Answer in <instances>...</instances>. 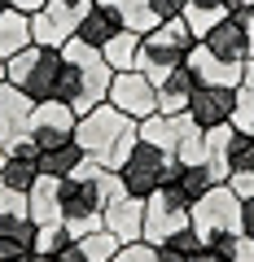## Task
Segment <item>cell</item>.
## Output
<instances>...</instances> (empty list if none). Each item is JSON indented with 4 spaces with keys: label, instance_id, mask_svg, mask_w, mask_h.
Listing matches in <instances>:
<instances>
[{
    "label": "cell",
    "instance_id": "6da1fadb",
    "mask_svg": "<svg viewBox=\"0 0 254 262\" xmlns=\"http://www.w3.org/2000/svg\"><path fill=\"white\" fill-rule=\"evenodd\" d=\"M136 140H141V122L127 118V114H119L110 101L92 105V110L79 114V122H75V144L96 162V166L114 170V175H119V166L127 162V153L136 149Z\"/></svg>",
    "mask_w": 254,
    "mask_h": 262
},
{
    "label": "cell",
    "instance_id": "7a4b0ae2",
    "mask_svg": "<svg viewBox=\"0 0 254 262\" xmlns=\"http://www.w3.org/2000/svg\"><path fill=\"white\" fill-rule=\"evenodd\" d=\"M119 188H123L119 175L105 170V166H96L92 158H88L75 175L62 179V223H66V232L75 236V241L88 236V232H96V227H105L101 223L105 201H110Z\"/></svg>",
    "mask_w": 254,
    "mask_h": 262
},
{
    "label": "cell",
    "instance_id": "3957f363",
    "mask_svg": "<svg viewBox=\"0 0 254 262\" xmlns=\"http://www.w3.org/2000/svg\"><path fill=\"white\" fill-rule=\"evenodd\" d=\"M110 79H114V70L101 48L79 44V39L62 44V101L75 114H88L92 105H101L110 96Z\"/></svg>",
    "mask_w": 254,
    "mask_h": 262
},
{
    "label": "cell",
    "instance_id": "277c9868",
    "mask_svg": "<svg viewBox=\"0 0 254 262\" xmlns=\"http://www.w3.org/2000/svg\"><path fill=\"white\" fill-rule=\"evenodd\" d=\"M5 79L27 96L31 105L40 101H62V48H40L27 44L5 61Z\"/></svg>",
    "mask_w": 254,
    "mask_h": 262
},
{
    "label": "cell",
    "instance_id": "5b68a950",
    "mask_svg": "<svg viewBox=\"0 0 254 262\" xmlns=\"http://www.w3.org/2000/svg\"><path fill=\"white\" fill-rule=\"evenodd\" d=\"M198 44V39L188 35L184 18H171V22H158L153 31H145L141 35V53H136V70H141L145 79H149L153 88L162 83V79L171 75V70H180V66L188 61V48Z\"/></svg>",
    "mask_w": 254,
    "mask_h": 262
},
{
    "label": "cell",
    "instance_id": "8992f818",
    "mask_svg": "<svg viewBox=\"0 0 254 262\" xmlns=\"http://www.w3.org/2000/svg\"><path fill=\"white\" fill-rule=\"evenodd\" d=\"M193 232H198L202 241L241 232V196L228 184H215L210 192H202L198 201H193Z\"/></svg>",
    "mask_w": 254,
    "mask_h": 262
},
{
    "label": "cell",
    "instance_id": "52a82bcc",
    "mask_svg": "<svg viewBox=\"0 0 254 262\" xmlns=\"http://www.w3.org/2000/svg\"><path fill=\"white\" fill-rule=\"evenodd\" d=\"M184 227H193V206L171 184H162L158 192L145 196V241L149 245H167Z\"/></svg>",
    "mask_w": 254,
    "mask_h": 262
},
{
    "label": "cell",
    "instance_id": "ba28073f",
    "mask_svg": "<svg viewBox=\"0 0 254 262\" xmlns=\"http://www.w3.org/2000/svg\"><path fill=\"white\" fill-rule=\"evenodd\" d=\"M167 175H171V153L153 149V144H145V140H136V149L127 153V162L119 166L123 192L141 196V201H145L149 192H158V188L167 184Z\"/></svg>",
    "mask_w": 254,
    "mask_h": 262
},
{
    "label": "cell",
    "instance_id": "9c48e42d",
    "mask_svg": "<svg viewBox=\"0 0 254 262\" xmlns=\"http://www.w3.org/2000/svg\"><path fill=\"white\" fill-rule=\"evenodd\" d=\"M105 101H110L119 114L145 122L149 114H158V88H153L141 70H119V75L110 79V96H105Z\"/></svg>",
    "mask_w": 254,
    "mask_h": 262
},
{
    "label": "cell",
    "instance_id": "30bf717a",
    "mask_svg": "<svg viewBox=\"0 0 254 262\" xmlns=\"http://www.w3.org/2000/svg\"><path fill=\"white\" fill-rule=\"evenodd\" d=\"M84 9H79V5H66V0H44V9L31 13V44L62 48L66 39H75V27H79V13Z\"/></svg>",
    "mask_w": 254,
    "mask_h": 262
},
{
    "label": "cell",
    "instance_id": "8fae6325",
    "mask_svg": "<svg viewBox=\"0 0 254 262\" xmlns=\"http://www.w3.org/2000/svg\"><path fill=\"white\" fill-rule=\"evenodd\" d=\"M232 96H237V88L198 83V88H193V96H188V105H184V114L198 122V131L228 127V118H232Z\"/></svg>",
    "mask_w": 254,
    "mask_h": 262
},
{
    "label": "cell",
    "instance_id": "7c38bea8",
    "mask_svg": "<svg viewBox=\"0 0 254 262\" xmlns=\"http://www.w3.org/2000/svg\"><path fill=\"white\" fill-rule=\"evenodd\" d=\"M75 122H79V114L70 110L66 101H40L35 110H31L27 136L40 149H48V144H57V140H70V136H75Z\"/></svg>",
    "mask_w": 254,
    "mask_h": 262
},
{
    "label": "cell",
    "instance_id": "4fadbf2b",
    "mask_svg": "<svg viewBox=\"0 0 254 262\" xmlns=\"http://www.w3.org/2000/svg\"><path fill=\"white\" fill-rule=\"evenodd\" d=\"M105 232L119 236V245H132V241H145V201L132 192H114L110 201H105V214H101Z\"/></svg>",
    "mask_w": 254,
    "mask_h": 262
},
{
    "label": "cell",
    "instance_id": "5bb4252c",
    "mask_svg": "<svg viewBox=\"0 0 254 262\" xmlns=\"http://www.w3.org/2000/svg\"><path fill=\"white\" fill-rule=\"evenodd\" d=\"M119 31H123V13L114 9L110 0H92V5L79 13L75 39H79V44H92V48H105Z\"/></svg>",
    "mask_w": 254,
    "mask_h": 262
},
{
    "label": "cell",
    "instance_id": "9a60e30c",
    "mask_svg": "<svg viewBox=\"0 0 254 262\" xmlns=\"http://www.w3.org/2000/svg\"><path fill=\"white\" fill-rule=\"evenodd\" d=\"M188 131H198V122L188 118V114H149V118L141 122V140L175 158V149L184 144Z\"/></svg>",
    "mask_w": 254,
    "mask_h": 262
},
{
    "label": "cell",
    "instance_id": "2e32d148",
    "mask_svg": "<svg viewBox=\"0 0 254 262\" xmlns=\"http://www.w3.org/2000/svg\"><path fill=\"white\" fill-rule=\"evenodd\" d=\"M31 110H35V105H31L9 79H0V149H9L18 136H27Z\"/></svg>",
    "mask_w": 254,
    "mask_h": 262
},
{
    "label": "cell",
    "instance_id": "e0dca14e",
    "mask_svg": "<svg viewBox=\"0 0 254 262\" xmlns=\"http://www.w3.org/2000/svg\"><path fill=\"white\" fill-rule=\"evenodd\" d=\"M188 70H193V79L198 83H219V88H241V66L232 61H219L215 53H210L206 44H193L188 48Z\"/></svg>",
    "mask_w": 254,
    "mask_h": 262
},
{
    "label": "cell",
    "instance_id": "ac0fdd59",
    "mask_svg": "<svg viewBox=\"0 0 254 262\" xmlns=\"http://www.w3.org/2000/svg\"><path fill=\"white\" fill-rule=\"evenodd\" d=\"M167 184L175 188L180 196H184L188 206H193L202 192H210V188L224 184V179L210 170V162H175V158H171V175H167Z\"/></svg>",
    "mask_w": 254,
    "mask_h": 262
},
{
    "label": "cell",
    "instance_id": "d6986e66",
    "mask_svg": "<svg viewBox=\"0 0 254 262\" xmlns=\"http://www.w3.org/2000/svg\"><path fill=\"white\" fill-rule=\"evenodd\" d=\"M198 44H206L210 53L219 57V61H232V66H245V27H241V13H232V18H224L219 27L206 31V39H198Z\"/></svg>",
    "mask_w": 254,
    "mask_h": 262
},
{
    "label": "cell",
    "instance_id": "ffe728a7",
    "mask_svg": "<svg viewBox=\"0 0 254 262\" xmlns=\"http://www.w3.org/2000/svg\"><path fill=\"white\" fill-rule=\"evenodd\" d=\"M27 219L31 223H62V179L40 175L27 192Z\"/></svg>",
    "mask_w": 254,
    "mask_h": 262
},
{
    "label": "cell",
    "instance_id": "44dd1931",
    "mask_svg": "<svg viewBox=\"0 0 254 262\" xmlns=\"http://www.w3.org/2000/svg\"><path fill=\"white\" fill-rule=\"evenodd\" d=\"M35 253V223L27 214H0V262Z\"/></svg>",
    "mask_w": 254,
    "mask_h": 262
},
{
    "label": "cell",
    "instance_id": "7402d4cb",
    "mask_svg": "<svg viewBox=\"0 0 254 262\" xmlns=\"http://www.w3.org/2000/svg\"><path fill=\"white\" fill-rule=\"evenodd\" d=\"M40 175H53V179H66V175H75L79 166L88 162V153L75 144V136L70 140H57V144H48V149H40Z\"/></svg>",
    "mask_w": 254,
    "mask_h": 262
},
{
    "label": "cell",
    "instance_id": "603a6c76",
    "mask_svg": "<svg viewBox=\"0 0 254 262\" xmlns=\"http://www.w3.org/2000/svg\"><path fill=\"white\" fill-rule=\"evenodd\" d=\"M193 88H198V79H193V70H188V66L171 70V75L158 83V114H184Z\"/></svg>",
    "mask_w": 254,
    "mask_h": 262
},
{
    "label": "cell",
    "instance_id": "cb8c5ba5",
    "mask_svg": "<svg viewBox=\"0 0 254 262\" xmlns=\"http://www.w3.org/2000/svg\"><path fill=\"white\" fill-rule=\"evenodd\" d=\"M27 44H31V13L5 9V13H0V57L9 61V57L22 53Z\"/></svg>",
    "mask_w": 254,
    "mask_h": 262
},
{
    "label": "cell",
    "instance_id": "d4e9b609",
    "mask_svg": "<svg viewBox=\"0 0 254 262\" xmlns=\"http://www.w3.org/2000/svg\"><path fill=\"white\" fill-rule=\"evenodd\" d=\"M180 18H184V27H188V35H193V39H206V31L219 27L224 18H232V13H228L219 0H188Z\"/></svg>",
    "mask_w": 254,
    "mask_h": 262
},
{
    "label": "cell",
    "instance_id": "484cf974",
    "mask_svg": "<svg viewBox=\"0 0 254 262\" xmlns=\"http://www.w3.org/2000/svg\"><path fill=\"white\" fill-rule=\"evenodd\" d=\"M158 262H206V241L193 227H184L167 245H158Z\"/></svg>",
    "mask_w": 254,
    "mask_h": 262
},
{
    "label": "cell",
    "instance_id": "4316f807",
    "mask_svg": "<svg viewBox=\"0 0 254 262\" xmlns=\"http://www.w3.org/2000/svg\"><path fill=\"white\" fill-rule=\"evenodd\" d=\"M40 179V162L31 158H13V153H5V162H0V184L9 188V192H31V184Z\"/></svg>",
    "mask_w": 254,
    "mask_h": 262
},
{
    "label": "cell",
    "instance_id": "83f0119b",
    "mask_svg": "<svg viewBox=\"0 0 254 262\" xmlns=\"http://www.w3.org/2000/svg\"><path fill=\"white\" fill-rule=\"evenodd\" d=\"M101 53H105V61H110V70H114V75H119V70H136V53H141V35L123 27L119 35H114L110 44L101 48Z\"/></svg>",
    "mask_w": 254,
    "mask_h": 262
},
{
    "label": "cell",
    "instance_id": "f1b7e54d",
    "mask_svg": "<svg viewBox=\"0 0 254 262\" xmlns=\"http://www.w3.org/2000/svg\"><path fill=\"white\" fill-rule=\"evenodd\" d=\"M114 9L123 13V27L136 31V35H145V31L158 27V13H153V0H110Z\"/></svg>",
    "mask_w": 254,
    "mask_h": 262
},
{
    "label": "cell",
    "instance_id": "f546056e",
    "mask_svg": "<svg viewBox=\"0 0 254 262\" xmlns=\"http://www.w3.org/2000/svg\"><path fill=\"white\" fill-rule=\"evenodd\" d=\"M228 175H254V131H232V144H228Z\"/></svg>",
    "mask_w": 254,
    "mask_h": 262
},
{
    "label": "cell",
    "instance_id": "4dcf8cb0",
    "mask_svg": "<svg viewBox=\"0 0 254 262\" xmlns=\"http://www.w3.org/2000/svg\"><path fill=\"white\" fill-rule=\"evenodd\" d=\"M79 249H84V258H88V262H110L114 253H119V236L105 232V227H96V232L79 236Z\"/></svg>",
    "mask_w": 254,
    "mask_h": 262
},
{
    "label": "cell",
    "instance_id": "1f68e13d",
    "mask_svg": "<svg viewBox=\"0 0 254 262\" xmlns=\"http://www.w3.org/2000/svg\"><path fill=\"white\" fill-rule=\"evenodd\" d=\"M70 241H75V236L66 232V223H40L35 227V253H40V258H53V253L66 249Z\"/></svg>",
    "mask_w": 254,
    "mask_h": 262
},
{
    "label": "cell",
    "instance_id": "d6a6232c",
    "mask_svg": "<svg viewBox=\"0 0 254 262\" xmlns=\"http://www.w3.org/2000/svg\"><path fill=\"white\" fill-rule=\"evenodd\" d=\"M228 127H232V131H254V92H250V88H237Z\"/></svg>",
    "mask_w": 254,
    "mask_h": 262
},
{
    "label": "cell",
    "instance_id": "836d02e7",
    "mask_svg": "<svg viewBox=\"0 0 254 262\" xmlns=\"http://www.w3.org/2000/svg\"><path fill=\"white\" fill-rule=\"evenodd\" d=\"M110 262H158V245H149V241L119 245V253H114Z\"/></svg>",
    "mask_w": 254,
    "mask_h": 262
},
{
    "label": "cell",
    "instance_id": "e575fe53",
    "mask_svg": "<svg viewBox=\"0 0 254 262\" xmlns=\"http://www.w3.org/2000/svg\"><path fill=\"white\" fill-rule=\"evenodd\" d=\"M224 258L228 262H254V236H232V245H228L224 249Z\"/></svg>",
    "mask_w": 254,
    "mask_h": 262
},
{
    "label": "cell",
    "instance_id": "d590c367",
    "mask_svg": "<svg viewBox=\"0 0 254 262\" xmlns=\"http://www.w3.org/2000/svg\"><path fill=\"white\" fill-rule=\"evenodd\" d=\"M184 5L188 0H153V13H158V22H171V18L184 13Z\"/></svg>",
    "mask_w": 254,
    "mask_h": 262
},
{
    "label": "cell",
    "instance_id": "8d00e7d4",
    "mask_svg": "<svg viewBox=\"0 0 254 262\" xmlns=\"http://www.w3.org/2000/svg\"><path fill=\"white\" fill-rule=\"evenodd\" d=\"M5 153H13V158H31V162H35V158H40V144L31 140V136H18V140H13Z\"/></svg>",
    "mask_w": 254,
    "mask_h": 262
},
{
    "label": "cell",
    "instance_id": "74e56055",
    "mask_svg": "<svg viewBox=\"0 0 254 262\" xmlns=\"http://www.w3.org/2000/svg\"><path fill=\"white\" fill-rule=\"evenodd\" d=\"M228 188H232L241 201H250L254 196V175H228Z\"/></svg>",
    "mask_w": 254,
    "mask_h": 262
},
{
    "label": "cell",
    "instance_id": "f35d334b",
    "mask_svg": "<svg viewBox=\"0 0 254 262\" xmlns=\"http://www.w3.org/2000/svg\"><path fill=\"white\" fill-rule=\"evenodd\" d=\"M53 262H88V258H84V249H79V241H70L66 249L53 253Z\"/></svg>",
    "mask_w": 254,
    "mask_h": 262
},
{
    "label": "cell",
    "instance_id": "ab89813d",
    "mask_svg": "<svg viewBox=\"0 0 254 262\" xmlns=\"http://www.w3.org/2000/svg\"><path fill=\"white\" fill-rule=\"evenodd\" d=\"M241 27H245V53L254 57V13L250 9H241ZM250 57H245V61H250Z\"/></svg>",
    "mask_w": 254,
    "mask_h": 262
},
{
    "label": "cell",
    "instance_id": "60d3db41",
    "mask_svg": "<svg viewBox=\"0 0 254 262\" xmlns=\"http://www.w3.org/2000/svg\"><path fill=\"white\" fill-rule=\"evenodd\" d=\"M241 232L254 236V196H250V201H241Z\"/></svg>",
    "mask_w": 254,
    "mask_h": 262
},
{
    "label": "cell",
    "instance_id": "b9f144b4",
    "mask_svg": "<svg viewBox=\"0 0 254 262\" xmlns=\"http://www.w3.org/2000/svg\"><path fill=\"white\" fill-rule=\"evenodd\" d=\"M241 88H250V92H254V57L241 66Z\"/></svg>",
    "mask_w": 254,
    "mask_h": 262
},
{
    "label": "cell",
    "instance_id": "7bdbcfd3",
    "mask_svg": "<svg viewBox=\"0 0 254 262\" xmlns=\"http://www.w3.org/2000/svg\"><path fill=\"white\" fill-rule=\"evenodd\" d=\"M18 9L22 13H35V9H44V0H18Z\"/></svg>",
    "mask_w": 254,
    "mask_h": 262
},
{
    "label": "cell",
    "instance_id": "ee69618b",
    "mask_svg": "<svg viewBox=\"0 0 254 262\" xmlns=\"http://www.w3.org/2000/svg\"><path fill=\"white\" fill-rule=\"evenodd\" d=\"M66 5H79V9H84V5H92V0H66Z\"/></svg>",
    "mask_w": 254,
    "mask_h": 262
},
{
    "label": "cell",
    "instance_id": "f6af8a7d",
    "mask_svg": "<svg viewBox=\"0 0 254 262\" xmlns=\"http://www.w3.org/2000/svg\"><path fill=\"white\" fill-rule=\"evenodd\" d=\"M5 5H9V9H18V0H5Z\"/></svg>",
    "mask_w": 254,
    "mask_h": 262
},
{
    "label": "cell",
    "instance_id": "bcb514c9",
    "mask_svg": "<svg viewBox=\"0 0 254 262\" xmlns=\"http://www.w3.org/2000/svg\"><path fill=\"white\" fill-rule=\"evenodd\" d=\"M0 79H5V57H0Z\"/></svg>",
    "mask_w": 254,
    "mask_h": 262
},
{
    "label": "cell",
    "instance_id": "7dc6e473",
    "mask_svg": "<svg viewBox=\"0 0 254 262\" xmlns=\"http://www.w3.org/2000/svg\"><path fill=\"white\" fill-rule=\"evenodd\" d=\"M5 9H9V5H5V0H0V13H5Z\"/></svg>",
    "mask_w": 254,
    "mask_h": 262
},
{
    "label": "cell",
    "instance_id": "c3c4849f",
    "mask_svg": "<svg viewBox=\"0 0 254 262\" xmlns=\"http://www.w3.org/2000/svg\"><path fill=\"white\" fill-rule=\"evenodd\" d=\"M35 262H53V258H35Z\"/></svg>",
    "mask_w": 254,
    "mask_h": 262
},
{
    "label": "cell",
    "instance_id": "681fc988",
    "mask_svg": "<svg viewBox=\"0 0 254 262\" xmlns=\"http://www.w3.org/2000/svg\"><path fill=\"white\" fill-rule=\"evenodd\" d=\"M0 162H5V149H0Z\"/></svg>",
    "mask_w": 254,
    "mask_h": 262
},
{
    "label": "cell",
    "instance_id": "f907efd6",
    "mask_svg": "<svg viewBox=\"0 0 254 262\" xmlns=\"http://www.w3.org/2000/svg\"><path fill=\"white\" fill-rule=\"evenodd\" d=\"M245 5H254V0H245Z\"/></svg>",
    "mask_w": 254,
    "mask_h": 262
}]
</instances>
